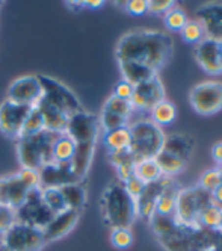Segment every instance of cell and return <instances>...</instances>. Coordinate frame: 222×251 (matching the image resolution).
Instances as JSON below:
<instances>
[{
    "mask_svg": "<svg viewBox=\"0 0 222 251\" xmlns=\"http://www.w3.org/2000/svg\"><path fill=\"white\" fill-rule=\"evenodd\" d=\"M174 55V40L168 32L133 29L124 33L115 47L123 80L135 85L159 76Z\"/></svg>",
    "mask_w": 222,
    "mask_h": 251,
    "instance_id": "1",
    "label": "cell"
},
{
    "mask_svg": "<svg viewBox=\"0 0 222 251\" xmlns=\"http://www.w3.org/2000/svg\"><path fill=\"white\" fill-rule=\"evenodd\" d=\"M150 227L165 251H222V230L184 226L174 215L162 217L154 213Z\"/></svg>",
    "mask_w": 222,
    "mask_h": 251,
    "instance_id": "2",
    "label": "cell"
},
{
    "mask_svg": "<svg viewBox=\"0 0 222 251\" xmlns=\"http://www.w3.org/2000/svg\"><path fill=\"white\" fill-rule=\"evenodd\" d=\"M65 133L74 141V146H76V151H74L70 164L71 170L77 177V180L83 183L92 165V160H94L96 147L101 133L99 115L88 111L73 115L68 121Z\"/></svg>",
    "mask_w": 222,
    "mask_h": 251,
    "instance_id": "3",
    "label": "cell"
},
{
    "mask_svg": "<svg viewBox=\"0 0 222 251\" xmlns=\"http://www.w3.org/2000/svg\"><path fill=\"white\" fill-rule=\"evenodd\" d=\"M103 221L110 228H130L138 220L136 200L120 180L109 183L100 199Z\"/></svg>",
    "mask_w": 222,
    "mask_h": 251,
    "instance_id": "4",
    "label": "cell"
},
{
    "mask_svg": "<svg viewBox=\"0 0 222 251\" xmlns=\"http://www.w3.org/2000/svg\"><path fill=\"white\" fill-rule=\"evenodd\" d=\"M61 133L41 130L35 135L22 136L15 141L17 157L23 170L36 171L43 170L53 159V146Z\"/></svg>",
    "mask_w": 222,
    "mask_h": 251,
    "instance_id": "5",
    "label": "cell"
},
{
    "mask_svg": "<svg viewBox=\"0 0 222 251\" xmlns=\"http://www.w3.org/2000/svg\"><path fill=\"white\" fill-rule=\"evenodd\" d=\"M195 150V138L184 133L166 135L156 162L165 177H177L189 165Z\"/></svg>",
    "mask_w": 222,
    "mask_h": 251,
    "instance_id": "6",
    "label": "cell"
},
{
    "mask_svg": "<svg viewBox=\"0 0 222 251\" xmlns=\"http://www.w3.org/2000/svg\"><path fill=\"white\" fill-rule=\"evenodd\" d=\"M128 129L132 136L128 151L132 154L133 162L138 164L141 160L154 159L160 151L166 136L162 127L154 124L148 117H142L141 120L130 123Z\"/></svg>",
    "mask_w": 222,
    "mask_h": 251,
    "instance_id": "7",
    "label": "cell"
},
{
    "mask_svg": "<svg viewBox=\"0 0 222 251\" xmlns=\"http://www.w3.org/2000/svg\"><path fill=\"white\" fill-rule=\"evenodd\" d=\"M215 203L210 192L199 188L198 185L191 188H181L174 210V220L184 226L202 227L201 217L204 210Z\"/></svg>",
    "mask_w": 222,
    "mask_h": 251,
    "instance_id": "8",
    "label": "cell"
},
{
    "mask_svg": "<svg viewBox=\"0 0 222 251\" xmlns=\"http://www.w3.org/2000/svg\"><path fill=\"white\" fill-rule=\"evenodd\" d=\"M36 188H40L38 173L22 168L20 171L0 178V203L17 209Z\"/></svg>",
    "mask_w": 222,
    "mask_h": 251,
    "instance_id": "9",
    "label": "cell"
},
{
    "mask_svg": "<svg viewBox=\"0 0 222 251\" xmlns=\"http://www.w3.org/2000/svg\"><path fill=\"white\" fill-rule=\"evenodd\" d=\"M38 77H40L43 89H44L43 99L40 101H44L49 106L54 107V109L61 111L68 118L85 111L77 96L74 94L67 85L61 83L59 80L53 79V77L44 76V75H38Z\"/></svg>",
    "mask_w": 222,
    "mask_h": 251,
    "instance_id": "10",
    "label": "cell"
},
{
    "mask_svg": "<svg viewBox=\"0 0 222 251\" xmlns=\"http://www.w3.org/2000/svg\"><path fill=\"white\" fill-rule=\"evenodd\" d=\"M0 245L5 251H43L46 241L43 230L15 223L2 235Z\"/></svg>",
    "mask_w": 222,
    "mask_h": 251,
    "instance_id": "11",
    "label": "cell"
},
{
    "mask_svg": "<svg viewBox=\"0 0 222 251\" xmlns=\"http://www.w3.org/2000/svg\"><path fill=\"white\" fill-rule=\"evenodd\" d=\"M53 217L54 213L50 210V207L46 204L41 197V188L33 189L27 195V199L15 209L17 223H22L40 230H44L50 224Z\"/></svg>",
    "mask_w": 222,
    "mask_h": 251,
    "instance_id": "12",
    "label": "cell"
},
{
    "mask_svg": "<svg viewBox=\"0 0 222 251\" xmlns=\"http://www.w3.org/2000/svg\"><path fill=\"white\" fill-rule=\"evenodd\" d=\"M192 109L202 115L210 117L222 111V82L207 80L195 85L189 93Z\"/></svg>",
    "mask_w": 222,
    "mask_h": 251,
    "instance_id": "13",
    "label": "cell"
},
{
    "mask_svg": "<svg viewBox=\"0 0 222 251\" xmlns=\"http://www.w3.org/2000/svg\"><path fill=\"white\" fill-rule=\"evenodd\" d=\"M135 111L130 100H123L110 96L99 114V124L101 132H110L121 127H128Z\"/></svg>",
    "mask_w": 222,
    "mask_h": 251,
    "instance_id": "14",
    "label": "cell"
},
{
    "mask_svg": "<svg viewBox=\"0 0 222 251\" xmlns=\"http://www.w3.org/2000/svg\"><path fill=\"white\" fill-rule=\"evenodd\" d=\"M44 89L41 85V80L38 75H26L15 79L6 93V99L17 103L23 104L29 107H36L43 99Z\"/></svg>",
    "mask_w": 222,
    "mask_h": 251,
    "instance_id": "15",
    "label": "cell"
},
{
    "mask_svg": "<svg viewBox=\"0 0 222 251\" xmlns=\"http://www.w3.org/2000/svg\"><path fill=\"white\" fill-rule=\"evenodd\" d=\"M163 100H165V86L160 77L156 76L150 80L133 86L130 103L135 112L150 115V112Z\"/></svg>",
    "mask_w": 222,
    "mask_h": 251,
    "instance_id": "16",
    "label": "cell"
},
{
    "mask_svg": "<svg viewBox=\"0 0 222 251\" xmlns=\"http://www.w3.org/2000/svg\"><path fill=\"white\" fill-rule=\"evenodd\" d=\"M33 107L17 104L5 99L0 104V132L6 138L17 141L22 136L23 126Z\"/></svg>",
    "mask_w": 222,
    "mask_h": 251,
    "instance_id": "17",
    "label": "cell"
},
{
    "mask_svg": "<svg viewBox=\"0 0 222 251\" xmlns=\"http://www.w3.org/2000/svg\"><path fill=\"white\" fill-rule=\"evenodd\" d=\"M170 177H162L159 180L153 182V183H148L144 186L142 192L139 194V197L136 199V210H138V218H141L142 221H145L147 224L150 223L156 204L160 199V195L168 183Z\"/></svg>",
    "mask_w": 222,
    "mask_h": 251,
    "instance_id": "18",
    "label": "cell"
},
{
    "mask_svg": "<svg viewBox=\"0 0 222 251\" xmlns=\"http://www.w3.org/2000/svg\"><path fill=\"white\" fill-rule=\"evenodd\" d=\"M80 213L82 212L67 209L61 213L54 215L50 224L43 230L46 245L50 242H56V241L65 238L67 235H70V233L74 230V227L77 226V223L80 220Z\"/></svg>",
    "mask_w": 222,
    "mask_h": 251,
    "instance_id": "19",
    "label": "cell"
},
{
    "mask_svg": "<svg viewBox=\"0 0 222 251\" xmlns=\"http://www.w3.org/2000/svg\"><path fill=\"white\" fill-rule=\"evenodd\" d=\"M195 59L198 65L210 76L222 75V59L218 49V40L204 38L195 46Z\"/></svg>",
    "mask_w": 222,
    "mask_h": 251,
    "instance_id": "20",
    "label": "cell"
},
{
    "mask_svg": "<svg viewBox=\"0 0 222 251\" xmlns=\"http://www.w3.org/2000/svg\"><path fill=\"white\" fill-rule=\"evenodd\" d=\"M41 188H61L70 183H82L74 176L70 164H49L38 171Z\"/></svg>",
    "mask_w": 222,
    "mask_h": 251,
    "instance_id": "21",
    "label": "cell"
},
{
    "mask_svg": "<svg viewBox=\"0 0 222 251\" xmlns=\"http://www.w3.org/2000/svg\"><path fill=\"white\" fill-rule=\"evenodd\" d=\"M197 20L204 26L206 37L222 40V3H209L197 11Z\"/></svg>",
    "mask_w": 222,
    "mask_h": 251,
    "instance_id": "22",
    "label": "cell"
},
{
    "mask_svg": "<svg viewBox=\"0 0 222 251\" xmlns=\"http://www.w3.org/2000/svg\"><path fill=\"white\" fill-rule=\"evenodd\" d=\"M65 204L68 209L82 212L86 206L88 201V195H86V189L83 186V183H70V185H64L59 188Z\"/></svg>",
    "mask_w": 222,
    "mask_h": 251,
    "instance_id": "23",
    "label": "cell"
},
{
    "mask_svg": "<svg viewBox=\"0 0 222 251\" xmlns=\"http://www.w3.org/2000/svg\"><path fill=\"white\" fill-rule=\"evenodd\" d=\"M130 129L128 127H121L115 129L110 132H103V142L107 149V153H114V151H121L125 150L130 146Z\"/></svg>",
    "mask_w": 222,
    "mask_h": 251,
    "instance_id": "24",
    "label": "cell"
},
{
    "mask_svg": "<svg viewBox=\"0 0 222 251\" xmlns=\"http://www.w3.org/2000/svg\"><path fill=\"white\" fill-rule=\"evenodd\" d=\"M74 151H76L74 141L67 133H61L58 139L54 141L51 162L53 164H71Z\"/></svg>",
    "mask_w": 222,
    "mask_h": 251,
    "instance_id": "25",
    "label": "cell"
},
{
    "mask_svg": "<svg viewBox=\"0 0 222 251\" xmlns=\"http://www.w3.org/2000/svg\"><path fill=\"white\" fill-rule=\"evenodd\" d=\"M148 118H150L154 124H157L159 127H165V126L173 124L174 120L177 118V107L174 106V103L165 99L150 112Z\"/></svg>",
    "mask_w": 222,
    "mask_h": 251,
    "instance_id": "26",
    "label": "cell"
},
{
    "mask_svg": "<svg viewBox=\"0 0 222 251\" xmlns=\"http://www.w3.org/2000/svg\"><path fill=\"white\" fill-rule=\"evenodd\" d=\"M133 174L144 185L153 183V182H156L163 177V174H162V171L156 162V159H147V160H141V162L135 164Z\"/></svg>",
    "mask_w": 222,
    "mask_h": 251,
    "instance_id": "27",
    "label": "cell"
},
{
    "mask_svg": "<svg viewBox=\"0 0 222 251\" xmlns=\"http://www.w3.org/2000/svg\"><path fill=\"white\" fill-rule=\"evenodd\" d=\"M41 197H43V200L46 201V204L50 207V210L54 215L68 209L59 188H41Z\"/></svg>",
    "mask_w": 222,
    "mask_h": 251,
    "instance_id": "28",
    "label": "cell"
},
{
    "mask_svg": "<svg viewBox=\"0 0 222 251\" xmlns=\"http://www.w3.org/2000/svg\"><path fill=\"white\" fill-rule=\"evenodd\" d=\"M188 22H189L188 14L184 12V9L178 8L177 5L163 17L165 27H166V30H170V32H181Z\"/></svg>",
    "mask_w": 222,
    "mask_h": 251,
    "instance_id": "29",
    "label": "cell"
},
{
    "mask_svg": "<svg viewBox=\"0 0 222 251\" xmlns=\"http://www.w3.org/2000/svg\"><path fill=\"white\" fill-rule=\"evenodd\" d=\"M180 33H181L183 40L188 44H198L206 38L204 26H202L201 22H198V20H189Z\"/></svg>",
    "mask_w": 222,
    "mask_h": 251,
    "instance_id": "30",
    "label": "cell"
},
{
    "mask_svg": "<svg viewBox=\"0 0 222 251\" xmlns=\"http://www.w3.org/2000/svg\"><path fill=\"white\" fill-rule=\"evenodd\" d=\"M133 231L132 228H112L110 231V244L117 250H127L133 245Z\"/></svg>",
    "mask_w": 222,
    "mask_h": 251,
    "instance_id": "31",
    "label": "cell"
},
{
    "mask_svg": "<svg viewBox=\"0 0 222 251\" xmlns=\"http://www.w3.org/2000/svg\"><path fill=\"white\" fill-rule=\"evenodd\" d=\"M41 130H46L44 127V120L41 112L38 111V107H33L30 111L29 117L26 118V123L23 126V130H22V136H29V135H35ZM20 136V138H22Z\"/></svg>",
    "mask_w": 222,
    "mask_h": 251,
    "instance_id": "32",
    "label": "cell"
},
{
    "mask_svg": "<svg viewBox=\"0 0 222 251\" xmlns=\"http://www.w3.org/2000/svg\"><path fill=\"white\" fill-rule=\"evenodd\" d=\"M221 224H222V207L213 203L202 213L201 226L207 228H221Z\"/></svg>",
    "mask_w": 222,
    "mask_h": 251,
    "instance_id": "33",
    "label": "cell"
},
{
    "mask_svg": "<svg viewBox=\"0 0 222 251\" xmlns=\"http://www.w3.org/2000/svg\"><path fill=\"white\" fill-rule=\"evenodd\" d=\"M222 185V180L219 177V173H218V168H212V170H207L204 174L199 177V182H198V186L202 188L207 192H213L218 186Z\"/></svg>",
    "mask_w": 222,
    "mask_h": 251,
    "instance_id": "34",
    "label": "cell"
},
{
    "mask_svg": "<svg viewBox=\"0 0 222 251\" xmlns=\"http://www.w3.org/2000/svg\"><path fill=\"white\" fill-rule=\"evenodd\" d=\"M17 223V218H15V209H12L11 206L8 204H3L0 203V236L3 235V233Z\"/></svg>",
    "mask_w": 222,
    "mask_h": 251,
    "instance_id": "35",
    "label": "cell"
},
{
    "mask_svg": "<svg viewBox=\"0 0 222 251\" xmlns=\"http://www.w3.org/2000/svg\"><path fill=\"white\" fill-rule=\"evenodd\" d=\"M175 5L174 0H148V12L165 17Z\"/></svg>",
    "mask_w": 222,
    "mask_h": 251,
    "instance_id": "36",
    "label": "cell"
},
{
    "mask_svg": "<svg viewBox=\"0 0 222 251\" xmlns=\"http://www.w3.org/2000/svg\"><path fill=\"white\" fill-rule=\"evenodd\" d=\"M123 5L128 14L135 17H141L148 12V0H130V2H125Z\"/></svg>",
    "mask_w": 222,
    "mask_h": 251,
    "instance_id": "37",
    "label": "cell"
},
{
    "mask_svg": "<svg viewBox=\"0 0 222 251\" xmlns=\"http://www.w3.org/2000/svg\"><path fill=\"white\" fill-rule=\"evenodd\" d=\"M123 185H124V188H125V191L130 194L133 199L136 200L138 197H139V194L142 192V189H144V183L139 180V178L135 176V174H132L130 177L127 178V180H124V182H121Z\"/></svg>",
    "mask_w": 222,
    "mask_h": 251,
    "instance_id": "38",
    "label": "cell"
},
{
    "mask_svg": "<svg viewBox=\"0 0 222 251\" xmlns=\"http://www.w3.org/2000/svg\"><path fill=\"white\" fill-rule=\"evenodd\" d=\"M132 94H133V85L128 83L125 80H120L115 86H114V94L115 97L118 99H123V100H130L132 99Z\"/></svg>",
    "mask_w": 222,
    "mask_h": 251,
    "instance_id": "39",
    "label": "cell"
},
{
    "mask_svg": "<svg viewBox=\"0 0 222 251\" xmlns=\"http://www.w3.org/2000/svg\"><path fill=\"white\" fill-rule=\"evenodd\" d=\"M212 157L216 162V165H222V141L213 146L212 149Z\"/></svg>",
    "mask_w": 222,
    "mask_h": 251,
    "instance_id": "40",
    "label": "cell"
},
{
    "mask_svg": "<svg viewBox=\"0 0 222 251\" xmlns=\"http://www.w3.org/2000/svg\"><path fill=\"white\" fill-rule=\"evenodd\" d=\"M212 197H213L215 203H216L218 206H221V207H222V185H221V186H218V188L212 192Z\"/></svg>",
    "mask_w": 222,
    "mask_h": 251,
    "instance_id": "41",
    "label": "cell"
},
{
    "mask_svg": "<svg viewBox=\"0 0 222 251\" xmlns=\"http://www.w3.org/2000/svg\"><path fill=\"white\" fill-rule=\"evenodd\" d=\"M85 8H91V9H99L104 5L103 0H94V2H91V0H88V2H83Z\"/></svg>",
    "mask_w": 222,
    "mask_h": 251,
    "instance_id": "42",
    "label": "cell"
},
{
    "mask_svg": "<svg viewBox=\"0 0 222 251\" xmlns=\"http://www.w3.org/2000/svg\"><path fill=\"white\" fill-rule=\"evenodd\" d=\"M218 173H219V177H221V180H222V165H218Z\"/></svg>",
    "mask_w": 222,
    "mask_h": 251,
    "instance_id": "43",
    "label": "cell"
},
{
    "mask_svg": "<svg viewBox=\"0 0 222 251\" xmlns=\"http://www.w3.org/2000/svg\"><path fill=\"white\" fill-rule=\"evenodd\" d=\"M2 6H3V2H0V9H2Z\"/></svg>",
    "mask_w": 222,
    "mask_h": 251,
    "instance_id": "44",
    "label": "cell"
},
{
    "mask_svg": "<svg viewBox=\"0 0 222 251\" xmlns=\"http://www.w3.org/2000/svg\"><path fill=\"white\" fill-rule=\"evenodd\" d=\"M0 251H5V250H3V247H2V245H0Z\"/></svg>",
    "mask_w": 222,
    "mask_h": 251,
    "instance_id": "45",
    "label": "cell"
},
{
    "mask_svg": "<svg viewBox=\"0 0 222 251\" xmlns=\"http://www.w3.org/2000/svg\"><path fill=\"white\" fill-rule=\"evenodd\" d=\"M221 230H222V224H221Z\"/></svg>",
    "mask_w": 222,
    "mask_h": 251,
    "instance_id": "46",
    "label": "cell"
}]
</instances>
